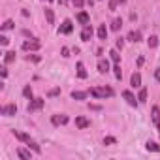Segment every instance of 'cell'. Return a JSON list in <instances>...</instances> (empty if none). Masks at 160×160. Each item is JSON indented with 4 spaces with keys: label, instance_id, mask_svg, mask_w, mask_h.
Returning a JSON list of instances; mask_svg holds the SVG:
<instances>
[{
    "label": "cell",
    "instance_id": "1",
    "mask_svg": "<svg viewBox=\"0 0 160 160\" xmlns=\"http://www.w3.org/2000/svg\"><path fill=\"white\" fill-rule=\"evenodd\" d=\"M89 92L94 98H109V96H113V89H109V87H92Z\"/></svg>",
    "mask_w": 160,
    "mask_h": 160
},
{
    "label": "cell",
    "instance_id": "2",
    "mask_svg": "<svg viewBox=\"0 0 160 160\" xmlns=\"http://www.w3.org/2000/svg\"><path fill=\"white\" fill-rule=\"evenodd\" d=\"M73 30V25H72V21L70 19H66L62 25H60V28H58V34H70Z\"/></svg>",
    "mask_w": 160,
    "mask_h": 160
},
{
    "label": "cell",
    "instance_id": "3",
    "mask_svg": "<svg viewBox=\"0 0 160 160\" xmlns=\"http://www.w3.org/2000/svg\"><path fill=\"white\" fill-rule=\"evenodd\" d=\"M43 108V98H34L30 104H28V111H38Z\"/></svg>",
    "mask_w": 160,
    "mask_h": 160
},
{
    "label": "cell",
    "instance_id": "4",
    "mask_svg": "<svg viewBox=\"0 0 160 160\" xmlns=\"http://www.w3.org/2000/svg\"><path fill=\"white\" fill-rule=\"evenodd\" d=\"M75 126L77 128H87V126H91V121L87 119V117H75Z\"/></svg>",
    "mask_w": 160,
    "mask_h": 160
},
{
    "label": "cell",
    "instance_id": "5",
    "mask_svg": "<svg viewBox=\"0 0 160 160\" xmlns=\"http://www.w3.org/2000/svg\"><path fill=\"white\" fill-rule=\"evenodd\" d=\"M15 113H17V106L15 104H10V106H4L2 108V115H6V117H12Z\"/></svg>",
    "mask_w": 160,
    "mask_h": 160
},
{
    "label": "cell",
    "instance_id": "6",
    "mask_svg": "<svg viewBox=\"0 0 160 160\" xmlns=\"http://www.w3.org/2000/svg\"><path fill=\"white\" fill-rule=\"evenodd\" d=\"M51 122H53L55 126L66 124V122H68V115H53V117H51Z\"/></svg>",
    "mask_w": 160,
    "mask_h": 160
},
{
    "label": "cell",
    "instance_id": "7",
    "mask_svg": "<svg viewBox=\"0 0 160 160\" xmlns=\"http://www.w3.org/2000/svg\"><path fill=\"white\" fill-rule=\"evenodd\" d=\"M130 85H132L134 89L141 87V75H139L138 72H134V73H132V77H130Z\"/></svg>",
    "mask_w": 160,
    "mask_h": 160
},
{
    "label": "cell",
    "instance_id": "8",
    "mask_svg": "<svg viewBox=\"0 0 160 160\" xmlns=\"http://www.w3.org/2000/svg\"><path fill=\"white\" fill-rule=\"evenodd\" d=\"M92 38V27L91 25H85V28H83V32H81V40L83 42H89Z\"/></svg>",
    "mask_w": 160,
    "mask_h": 160
},
{
    "label": "cell",
    "instance_id": "9",
    "mask_svg": "<svg viewBox=\"0 0 160 160\" xmlns=\"http://www.w3.org/2000/svg\"><path fill=\"white\" fill-rule=\"evenodd\" d=\"M122 96H124V100H126L132 108H136V106H138V100H136V96H134L130 91H124V92H122Z\"/></svg>",
    "mask_w": 160,
    "mask_h": 160
},
{
    "label": "cell",
    "instance_id": "10",
    "mask_svg": "<svg viewBox=\"0 0 160 160\" xmlns=\"http://www.w3.org/2000/svg\"><path fill=\"white\" fill-rule=\"evenodd\" d=\"M23 49L25 51H38L40 49V42H25L23 43Z\"/></svg>",
    "mask_w": 160,
    "mask_h": 160
},
{
    "label": "cell",
    "instance_id": "11",
    "mask_svg": "<svg viewBox=\"0 0 160 160\" xmlns=\"http://www.w3.org/2000/svg\"><path fill=\"white\" fill-rule=\"evenodd\" d=\"M98 72H100V73H108V72H109V62H108L106 58H100V60H98Z\"/></svg>",
    "mask_w": 160,
    "mask_h": 160
},
{
    "label": "cell",
    "instance_id": "12",
    "mask_svg": "<svg viewBox=\"0 0 160 160\" xmlns=\"http://www.w3.org/2000/svg\"><path fill=\"white\" fill-rule=\"evenodd\" d=\"M13 136H15L17 139H21V141H25L27 145H28V143L32 141V138H30L28 134H25V132H17V130H13Z\"/></svg>",
    "mask_w": 160,
    "mask_h": 160
},
{
    "label": "cell",
    "instance_id": "13",
    "mask_svg": "<svg viewBox=\"0 0 160 160\" xmlns=\"http://www.w3.org/2000/svg\"><path fill=\"white\" fill-rule=\"evenodd\" d=\"M151 113H152V115H151V117H152V122H154V124H156V126L160 128V109H158V108L154 106Z\"/></svg>",
    "mask_w": 160,
    "mask_h": 160
},
{
    "label": "cell",
    "instance_id": "14",
    "mask_svg": "<svg viewBox=\"0 0 160 160\" xmlns=\"http://www.w3.org/2000/svg\"><path fill=\"white\" fill-rule=\"evenodd\" d=\"M145 149H147V151H152V152H160V145L154 143V141H147V143H145Z\"/></svg>",
    "mask_w": 160,
    "mask_h": 160
},
{
    "label": "cell",
    "instance_id": "15",
    "mask_svg": "<svg viewBox=\"0 0 160 160\" xmlns=\"http://www.w3.org/2000/svg\"><path fill=\"white\" fill-rule=\"evenodd\" d=\"M77 21L81 23V25H89V21H91V19H89V13H87V12L77 13Z\"/></svg>",
    "mask_w": 160,
    "mask_h": 160
},
{
    "label": "cell",
    "instance_id": "16",
    "mask_svg": "<svg viewBox=\"0 0 160 160\" xmlns=\"http://www.w3.org/2000/svg\"><path fill=\"white\" fill-rule=\"evenodd\" d=\"M77 75L81 77V79H87V70H85L83 62H77Z\"/></svg>",
    "mask_w": 160,
    "mask_h": 160
},
{
    "label": "cell",
    "instance_id": "17",
    "mask_svg": "<svg viewBox=\"0 0 160 160\" xmlns=\"http://www.w3.org/2000/svg\"><path fill=\"white\" fill-rule=\"evenodd\" d=\"M128 40H130V42H134V43H138V42L141 40V34H139L138 30H132V32L128 34Z\"/></svg>",
    "mask_w": 160,
    "mask_h": 160
},
{
    "label": "cell",
    "instance_id": "18",
    "mask_svg": "<svg viewBox=\"0 0 160 160\" xmlns=\"http://www.w3.org/2000/svg\"><path fill=\"white\" fill-rule=\"evenodd\" d=\"M87 94H89V92H81V91H73V92H72V98H73V100H85V98H87Z\"/></svg>",
    "mask_w": 160,
    "mask_h": 160
},
{
    "label": "cell",
    "instance_id": "19",
    "mask_svg": "<svg viewBox=\"0 0 160 160\" xmlns=\"http://www.w3.org/2000/svg\"><path fill=\"white\" fill-rule=\"evenodd\" d=\"M45 17H47V23H49V25H53V23H55V13H53V10L45 8Z\"/></svg>",
    "mask_w": 160,
    "mask_h": 160
},
{
    "label": "cell",
    "instance_id": "20",
    "mask_svg": "<svg viewBox=\"0 0 160 160\" xmlns=\"http://www.w3.org/2000/svg\"><path fill=\"white\" fill-rule=\"evenodd\" d=\"M98 38H100V40H106V38H108V28H106V25H100V28H98Z\"/></svg>",
    "mask_w": 160,
    "mask_h": 160
},
{
    "label": "cell",
    "instance_id": "21",
    "mask_svg": "<svg viewBox=\"0 0 160 160\" xmlns=\"http://www.w3.org/2000/svg\"><path fill=\"white\" fill-rule=\"evenodd\" d=\"M13 60H15V51H8L6 57H4V62L10 64V62H13Z\"/></svg>",
    "mask_w": 160,
    "mask_h": 160
},
{
    "label": "cell",
    "instance_id": "22",
    "mask_svg": "<svg viewBox=\"0 0 160 160\" xmlns=\"http://www.w3.org/2000/svg\"><path fill=\"white\" fill-rule=\"evenodd\" d=\"M109 57H111V60H113L115 64H119V60H121V55L117 53V49H111V51H109Z\"/></svg>",
    "mask_w": 160,
    "mask_h": 160
},
{
    "label": "cell",
    "instance_id": "23",
    "mask_svg": "<svg viewBox=\"0 0 160 160\" xmlns=\"http://www.w3.org/2000/svg\"><path fill=\"white\" fill-rule=\"evenodd\" d=\"M121 27H122V21L121 19H113V23H111V30H121Z\"/></svg>",
    "mask_w": 160,
    "mask_h": 160
},
{
    "label": "cell",
    "instance_id": "24",
    "mask_svg": "<svg viewBox=\"0 0 160 160\" xmlns=\"http://www.w3.org/2000/svg\"><path fill=\"white\" fill-rule=\"evenodd\" d=\"M147 45H149L151 49H154V47L158 45V38H156V36H151V38L147 40Z\"/></svg>",
    "mask_w": 160,
    "mask_h": 160
},
{
    "label": "cell",
    "instance_id": "25",
    "mask_svg": "<svg viewBox=\"0 0 160 160\" xmlns=\"http://www.w3.org/2000/svg\"><path fill=\"white\" fill-rule=\"evenodd\" d=\"M17 154H19L21 158H25V160H30V152L25 151V149H17Z\"/></svg>",
    "mask_w": 160,
    "mask_h": 160
},
{
    "label": "cell",
    "instance_id": "26",
    "mask_svg": "<svg viewBox=\"0 0 160 160\" xmlns=\"http://www.w3.org/2000/svg\"><path fill=\"white\" fill-rule=\"evenodd\" d=\"M138 100H139L141 104L147 100V89H141V91H139V94H138Z\"/></svg>",
    "mask_w": 160,
    "mask_h": 160
},
{
    "label": "cell",
    "instance_id": "27",
    "mask_svg": "<svg viewBox=\"0 0 160 160\" xmlns=\"http://www.w3.org/2000/svg\"><path fill=\"white\" fill-rule=\"evenodd\" d=\"M117 143V139L113 138V136H108V138H104V145H115Z\"/></svg>",
    "mask_w": 160,
    "mask_h": 160
},
{
    "label": "cell",
    "instance_id": "28",
    "mask_svg": "<svg viewBox=\"0 0 160 160\" xmlns=\"http://www.w3.org/2000/svg\"><path fill=\"white\" fill-rule=\"evenodd\" d=\"M12 28H13V21H12V19H8V21L2 25V30H12Z\"/></svg>",
    "mask_w": 160,
    "mask_h": 160
},
{
    "label": "cell",
    "instance_id": "29",
    "mask_svg": "<svg viewBox=\"0 0 160 160\" xmlns=\"http://www.w3.org/2000/svg\"><path fill=\"white\" fill-rule=\"evenodd\" d=\"M113 72H115V77H117V79H121V77H122V72H121V66H119V64H115Z\"/></svg>",
    "mask_w": 160,
    "mask_h": 160
},
{
    "label": "cell",
    "instance_id": "30",
    "mask_svg": "<svg viewBox=\"0 0 160 160\" xmlns=\"http://www.w3.org/2000/svg\"><path fill=\"white\" fill-rule=\"evenodd\" d=\"M23 94H25L27 98H32V89H30V85H27V87L23 89Z\"/></svg>",
    "mask_w": 160,
    "mask_h": 160
},
{
    "label": "cell",
    "instance_id": "31",
    "mask_svg": "<svg viewBox=\"0 0 160 160\" xmlns=\"http://www.w3.org/2000/svg\"><path fill=\"white\" fill-rule=\"evenodd\" d=\"M117 4H121L119 0H109V10H111V12H115V10H117Z\"/></svg>",
    "mask_w": 160,
    "mask_h": 160
},
{
    "label": "cell",
    "instance_id": "32",
    "mask_svg": "<svg viewBox=\"0 0 160 160\" xmlns=\"http://www.w3.org/2000/svg\"><path fill=\"white\" fill-rule=\"evenodd\" d=\"M57 94H60V89H51L47 92V96H57Z\"/></svg>",
    "mask_w": 160,
    "mask_h": 160
},
{
    "label": "cell",
    "instance_id": "33",
    "mask_svg": "<svg viewBox=\"0 0 160 160\" xmlns=\"http://www.w3.org/2000/svg\"><path fill=\"white\" fill-rule=\"evenodd\" d=\"M8 43H10V40L6 36H0V45H8Z\"/></svg>",
    "mask_w": 160,
    "mask_h": 160
},
{
    "label": "cell",
    "instance_id": "34",
    "mask_svg": "<svg viewBox=\"0 0 160 160\" xmlns=\"http://www.w3.org/2000/svg\"><path fill=\"white\" fill-rule=\"evenodd\" d=\"M83 2H85V0H73V6L75 8H83Z\"/></svg>",
    "mask_w": 160,
    "mask_h": 160
},
{
    "label": "cell",
    "instance_id": "35",
    "mask_svg": "<svg viewBox=\"0 0 160 160\" xmlns=\"http://www.w3.org/2000/svg\"><path fill=\"white\" fill-rule=\"evenodd\" d=\"M122 45H124V38H119V40H117V47L122 49Z\"/></svg>",
    "mask_w": 160,
    "mask_h": 160
},
{
    "label": "cell",
    "instance_id": "36",
    "mask_svg": "<svg viewBox=\"0 0 160 160\" xmlns=\"http://www.w3.org/2000/svg\"><path fill=\"white\" fill-rule=\"evenodd\" d=\"M60 53H62V57H70V49H68V47H62Z\"/></svg>",
    "mask_w": 160,
    "mask_h": 160
},
{
    "label": "cell",
    "instance_id": "37",
    "mask_svg": "<svg viewBox=\"0 0 160 160\" xmlns=\"http://www.w3.org/2000/svg\"><path fill=\"white\" fill-rule=\"evenodd\" d=\"M154 77H156V81H160V68L154 70Z\"/></svg>",
    "mask_w": 160,
    "mask_h": 160
},
{
    "label": "cell",
    "instance_id": "38",
    "mask_svg": "<svg viewBox=\"0 0 160 160\" xmlns=\"http://www.w3.org/2000/svg\"><path fill=\"white\" fill-rule=\"evenodd\" d=\"M30 58H32L34 62H38V60H40V57H38V55H34V57H30V55H28V60H30Z\"/></svg>",
    "mask_w": 160,
    "mask_h": 160
},
{
    "label": "cell",
    "instance_id": "39",
    "mask_svg": "<svg viewBox=\"0 0 160 160\" xmlns=\"http://www.w3.org/2000/svg\"><path fill=\"white\" fill-rule=\"evenodd\" d=\"M58 4H66V0H58Z\"/></svg>",
    "mask_w": 160,
    "mask_h": 160
},
{
    "label": "cell",
    "instance_id": "40",
    "mask_svg": "<svg viewBox=\"0 0 160 160\" xmlns=\"http://www.w3.org/2000/svg\"><path fill=\"white\" fill-rule=\"evenodd\" d=\"M119 2H121V4H124V2H126V0H119Z\"/></svg>",
    "mask_w": 160,
    "mask_h": 160
},
{
    "label": "cell",
    "instance_id": "41",
    "mask_svg": "<svg viewBox=\"0 0 160 160\" xmlns=\"http://www.w3.org/2000/svg\"><path fill=\"white\" fill-rule=\"evenodd\" d=\"M45 2H51V0H45Z\"/></svg>",
    "mask_w": 160,
    "mask_h": 160
}]
</instances>
